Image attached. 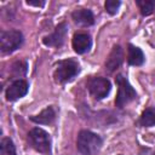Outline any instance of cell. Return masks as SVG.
Masks as SVG:
<instances>
[{
  "label": "cell",
  "mask_w": 155,
  "mask_h": 155,
  "mask_svg": "<svg viewBox=\"0 0 155 155\" xmlns=\"http://www.w3.org/2000/svg\"><path fill=\"white\" fill-rule=\"evenodd\" d=\"M78 150L82 155H93L102 147V138L90 131H81L76 140Z\"/></svg>",
  "instance_id": "cell-1"
},
{
  "label": "cell",
  "mask_w": 155,
  "mask_h": 155,
  "mask_svg": "<svg viewBox=\"0 0 155 155\" xmlns=\"http://www.w3.org/2000/svg\"><path fill=\"white\" fill-rule=\"evenodd\" d=\"M91 38L86 33H76L73 36V48L76 53H85L91 47Z\"/></svg>",
  "instance_id": "cell-9"
},
{
  "label": "cell",
  "mask_w": 155,
  "mask_h": 155,
  "mask_svg": "<svg viewBox=\"0 0 155 155\" xmlns=\"http://www.w3.org/2000/svg\"><path fill=\"white\" fill-rule=\"evenodd\" d=\"M87 88H88V91H90V93L92 94L93 98L103 99L104 97H107L109 94L111 85H110V81L108 79L96 76V78H91L88 80Z\"/></svg>",
  "instance_id": "cell-6"
},
{
  "label": "cell",
  "mask_w": 155,
  "mask_h": 155,
  "mask_svg": "<svg viewBox=\"0 0 155 155\" xmlns=\"http://www.w3.org/2000/svg\"><path fill=\"white\" fill-rule=\"evenodd\" d=\"M27 4L28 5H34V6H42L45 2L44 1H31V0H28Z\"/></svg>",
  "instance_id": "cell-18"
},
{
  "label": "cell",
  "mask_w": 155,
  "mask_h": 155,
  "mask_svg": "<svg viewBox=\"0 0 155 155\" xmlns=\"http://www.w3.org/2000/svg\"><path fill=\"white\" fill-rule=\"evenodd\" d=\"M116 84H117L119 88H117V96H116V99H115V104H116L117 108H122L125 104L136 99L137 93L133 90V87L130 85L127 79L124 78L122 75L116 76Z\"/></svg>",
  "instance_id": "cell-4"
},
{
  "label": "cell",
  "mask_w": 155,
  "mask_h": 155,
  "mask_svg": "<svg viewBox=\"0 0 155 155\" xmlns=\"http://www.w3.org/2000/svg\"><path fill=\"white\" fill-rule=\"evenodd\" d=\"M137 5H138L142 15H144V16H149L150 13H153L154 7H155V2L154 1H147V0L137 1Z\"/></svg>",
  "instance_id": "cell-16"
},
{
  "label": "cell",
  "mask_w": 155,
  "mask_h": 155,
  "mask_svg": "<svg viewBox=\"0 0 155 155\" xmlns=\"http://www.w3.org/2000/svg\"><path fill=\"white\" fill-rule=\"evenodd\" d=\"M139 124L145 127H150L155 125V108H148L142 113Z\"/></svg>",
  "instance_id": "cell-14"
},
{
  "label": "cell",
  "mask_w": 155,
  "mask_h": 155,
  "mask_svg": "<svg viewBox=\"0 0 155 155\" xmlns=\"http://www.w3.org/2000/svg\"><path fill=\"white\" fill-rule=\"evenodd\" d=\"M71 17H73V19L76 24L82 25V27H88V25L93 24V22H94L93 13L90 10H86V8L75 10L71 13Z\"/></svg>",
  "instance_id": "cell-11"
},
{
  "label": "cell",
  "mask_w": 155,
  "mask_h": 155,
  "mask_svg": "<svg viewBox=\"0 0 155 155\" xmlns=\"http://www.w3.org/2000/svg\"><path fill=\"white\" fill-rule=\"evenodd\" d=\"M23 42V35L18 30H2L0 34L1 51L5 53L13 52Z\"/></svg>",
  "instance_id": "cell-5"
},
{
  "label": "cell",
  "mask_w": 155,
  "mask_h": 155,
  "mask_svg": "<svg viewBox=\"0 0 155 155\" xmlns=\"http://www.w3.org/2000/svg\"><path fill=\"white\" fill-rule=\"evenodd\" d=\"M1 155H16V148L10 138H4L1 140Z\"/></svg>",
  "instance_id": "cell-15"
},
{
  "label": "cell",
  "mask_w": 155,
  "mask_h": 155,
  "mask_svg": "<svg viewBox=\"0 0 155 155\" xmlns=\"http://www.w3.org/2000/svg\"><path fill=\"white\" fill-rule=\"evenodd\" d=\"M124 59V51L120 46H114V48L111 50V52L109 53L107 61H105V67L109 71L115 70Z\"/></svg>",
  "instance_id": "cell-10"
},
{
  "label": "cell",
  "mask_w": 155,
  "mask_h": 155,
  "mask_svg": "<svg viewBox=\"0 0 155 155\" xmlns=\"http://www.w3.org/2000/svg\"><path fill=\"white\" fill-rule=\"evenodd\" d=\"M127 61L131 65H142L144 62V54L142 52V50L137 46L130 45L128 46V56H127Z\"/></svg>",
  "instance_id": "cell-13"
},
{
  "label": "cell",
  "mask_w": 155,
  "mask_h": 155,
  "mask_svg": "<svg viewBox=\"0 0 155 155\" xmlns=\"http://www.w3.org/2000/svg\"><path fill=\"white\" fill-rule=\"evenodd\" d=\"M65 34H67V24L65 23H61L56 27L54 31L44 38V44L47 46H54V47H59L65 39Z\"/></svg>",
  "instance_id": "cell-8"
},
{
  "label": "cell",
  "mask_w": 155,
  "mask_h": 155,
  "mask_svg": "<svg viewBox=\"0 0 155 155\" xmlns=\"http://www.w3.org/2000/svg\"><path fill=\"white\" fill-rule=\"evenodd\" d=\"M28 88H29V86H28L27 81L21 80V79L13 81L8 86V88L6 90V98H7V101H16V99L22 98L23 96L27 94Z\"/></svg>",
  "instance_id": "cell-7"
},
{
  "label": "cell",
  "mask_w": 155,
  "mask_h": 155,
  "mask_svg": "<svg viewBox=\"0 0 155 155\" xmlns=\"http://www.w3.org/2000/svg\"><path fill=\"white\" fill-rule=\"evenodd\" d=\"M56 117V111L52 107H47L46 109H44L39 115L31 116L30 120L36 122V124H41V125H48L51 122H53Z\"/></svg>",
  "instance_id": "cell-12"
},
{
  "label": "cell",
  "mask_w": 155,
  "mask_h": 155,
  "mask_svg": "<svg viewBox=\"0 0 155 155\" xmlns=\"http://www.w3.org/2000/svg\"><path fill=\"white\" fill-rule=\"evenodd\" d=\"M80 71V65L74 59H64L58 62L56 70H54V78L58 82H68L73 80Z\"/></svg>",
  "instance_id": "cell-2"
},
{
  "label": "cell",
  "mask_w": 155,
  "mask_h": 155,
  "mask_svg": "<svg viewBox=\"0 0 155 155\" xmlns=\"http://www.w3.org/2000/svg\"><path fill=\"white\" fill-rule=\"evenodd\" d=\"M120 1H116V0H108V1H105V10H107V12L108 13H110V15H115L116 12H117V10H119V7H120Z\"/></svg>",
  "instance_id": "cell-17"
},
{
  "label": "cell",
  "mask_w": 155,
  "mask_h": 155,
  "mask_svg": "<svg viewBox=\"0 0 155 155\" xmlns=\"http://www.w3.org/2000/svg\"><path fill=\"white\" fill-rule=\"evenodd\" d=\"M28 139L30 145L36 151L46 155L51 154V138L48 133L42 128H39V127L33 128L28 134Z\"/></svg>",
  "instance_id": "cell-3"
}]
</instances>
